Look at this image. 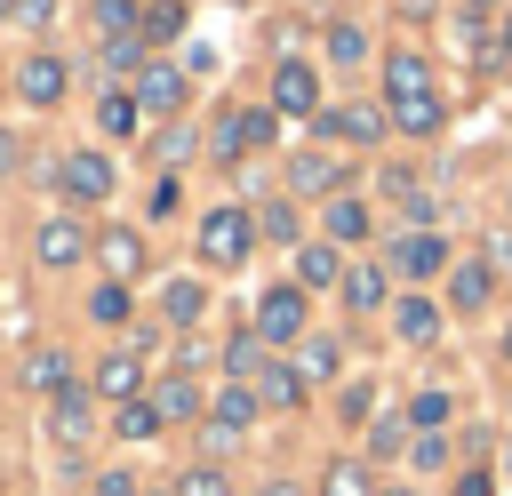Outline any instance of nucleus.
<instances>
[{
    "mask_svg": "<svg viewBox=\"0 0 512 496\" xmlns=\"http://www.w3.org/2000/svg\"><path fill=\"white\" fill-rule=\"evenodd\" d=\"M392 328H400V344H432L440 336V304L432 296H400L392 304Z\"/></svg>",
    "mask_w": 512,
    "mask_h": 496,
    "instance_id": "9d476101",
    "label": "nucleus"
},
{
    "mask_svg": "<svg viewBox=\"0 0 512 496\" xmlns=\"http://www.w3.org/2000/svg\"><path fill=\"white\" fill-rule=\"evenodd\" d=\"M88 408H96V392H88V384L56 392V440H80V432H88Z\"/></svg>",
    "mask_w": 512,
    "mask_h": 496,
    "instance_id": "2eb2a0df",
    "label": "nucleus"
},
{
    "mask_svg": "<svg viewBox=\"0 0 512 496\" xmlns=\"http://www.w3.org/2000/svg\"><path fill=\"white\" fill-rule=\"evenodd\" d=\"M256 224H264V240H296V216H288V200H272Z\"/></svg>",
    "mask_w": 512,
    "mask_h": 496,
    "instance_id": "72a5a7b5",
    "label": "nucleus"
},
{
    "mask_svg": "<svg viewBox=\"0 0 512 496\" xmlns=\"http://www.w3.org/2000/svg\"><path fill=\"white\" fill-rule=\"evenodd\" d=\"M96 24H104L112 40H128V0H96Z\"/></svg>",
    "mask_w": 512,
    "mask_h": 496,
    "instance_id": "4c0bfd02",
    "label": "nucleus"
},
{
    "mask_svg": "<svg viewBox=\"0 0 512 496\" xmlns=\"http://www.w3.org/2000/svg\"><path fill=\"white\" fill-rule=\"evenodd\" d=\"M136 96H144V104H160V112H168V104H176V96H184V80H176V72H168V64H144V72H136Z\"/></svg>",
    "mask_w": 512,
    "mask_h": 496,
    "instance_id": "dca6fc26",
    "label": "nucleus"
},
{
    "mask_svg": "<svg viewBox=\"0 0 512 496\" xmlns=\"http://www.w3.org/2000/svg\"><path fill=\"white\" fill-rule=\"evenodd\" d=\"M456 496H488V472H464V480H456Z\"/></svg>",
    "mask_w": 512,
    "mask_h": 496,
    "instance_id": "c03bdc74",
    "label": "nucleus"
},
{
    "mask_svg": "<svg viewBox=\"0 0 512 496\" xmlns=\"http://www.w3.org/2000/svg\"><path fill=\"white\" fill-rule=\"evenodd\" d=\"M96 400H120V408H128V400H136V360H104V368H96Z\"/></svg>",
    "mask_w": 512,
    "mask_h": 496,
    "instance_id": "aec40b11",
    "label": "nucleus"
},
{
    "mask_svg": "<svg viewBox=\"0 0 512 496\" xmlns=\"http://www.w3.org/2000/svg\"><path fill=\"white\" fill-rule=\"evenodd\" d=\"M224 368H232V376H248V368H256V336H240V344L224 352Z\"/></svg>",
    "mask_w": 512,
    "mask_h": 496,
    "instance_id": "ea45409f",
    "label": "nucleus"
},
{
    "mask_svg": "<svg viewBox=\"0 0 512 496\" xmlns=\"http://www.w3.org/2000/svg\"><path fill=\"white\" fill-rule=\"evenodd\" d=\"M272 104H280L288 120H296V112H312V104H320V80H312V64H296V56H288V64L272 72Z\"/></svg>",
    "mask_w": 512,
    "mask_h": 496,
    "instance_id": "39448f33",
    "label": "nucleus"
},
{
    "mask_svg": "<svg viewBox=\"0 0 512 496\" xmlns=\"http://www.w3.org/2000/svg\"><path fill=\"white\" fill-rule=\"evenodd\" d=\"M152 408H160V416H192L200 400H192V384H184V376H168V384L152 392Z\"/></svg>",
    "mask_w": 512,
    "mask_h": 496,
    "instance_id": "c85d7f7f",
    "label": "nucleus"
},
{
    "mask_svg": "<svg viewBox=\"0 0 512 496\" xmlns=\"http://www.w3.org/2000/svg\"><path fill=\"white\" fill-rule=\"evenodd\" d=\"M248 232H256V224H248L240 208H216V216H200V264H224V272H232V264L248 256Z\"/></svg>",
    "mask_w": 512,
    "mask_h": 496,
    "instance_id": "f257e3e1",
    "label": "nucleus"
},
{
    "mask_svg": "<svg viewBox=\"0 0 512 496\" xmlns=\"http://www.w3.org/2000/svg\"><path fill=\"white\" fill-rule=\"evenodd\" d=\"M32 248H40V264H48V272H64V264H80V256H88V232H80L72 216H48V224L32 232Z\"/></svg>",
    "mask_w": 512,
    "mask_h": 496,
    "instance_id": "20e7f679",
    "label": "nucleus"
},
{
    "mask_svg": "<svg viewBox=\"0 0 512 496\" xmlns=\"http://www.w3.org/2000/svg\"><path fill=\"white\" fill-rule=\"evenodd\" d=\"M24 376H32L40 392H72V360H64V352H32V360H24Z\"/></svg>",
    "mask_w": 512,
    "mask_h": 496,
    "instance_id": "6ab92c4d",
    "label": "nucleus"
},
{
    "mask_svg": "<svg viewBox=\"0 0 512 496\" xmlns=\"http://www.w3.org/2000/svg\"><path fill=\"white\" fill-rule=\"evenodd\" d=\"M240 144H248V112H224V120H216V136H208V152H216V160H232Z\"/></svg>",
    "mask_w": 512,
    "mask_h": 496,
    "instance_id": "a878e982",
    "label": "nucleus"
},
{
    "mask_svg": "<svg viewBox=\"0 0 512 496\" xmlns=\"http://www.w3.org/2000/svg\"><path fill=\"white\" fill-rule=\"evenodd\" d=\"M136 264H144V240H136V232H104V272H112V280H128Z\"/></svg>",
    "mask_w": 512,
    "mask_h": 496,
    "instance_id": "a211bd4d",
    "label": "nucleus"
},
{
    "mask_svg": "<svg viewBox=\"0 0 512 496\" xmlns=\"http://www.w3.org/2000/svg\"><path fill=\"white\" fill-rule=\"evenodd\" d=\"M336 176H344V168H336L328 152H288V184H296V192H336Z\"/></svg>",
    "mask_w": 512,
    "mask_h": 496,
    "instance_id": "f8f14e48",
    "label": "nucleus"
},
{
    "mask_svg": "<svg viewBox=\"0 0 512 496\" xmlns=\"http://www.w3.org/2000/svg\"><path fill=\"white\" fill-rule=\"evenodd\" d=\"M160 304H168L160 320H176V328H192V320L208 312V296H200V280H160Z\"/></svg>",
    "mask_w": 512,
    "mask_h": 496,
    "instance_id": "4468645a",
    "label": "nucleus"
},
{
    "mask_svg": "<svg viewBox=\"0 0 512 496\" xmlns=\"http://www.w3.org/2000/svg\"><path fill=\"white\" fill-rule=\"evenodd\" d=\"M328 56H336V64H360V56H368V32H360V24H328Z\"/></svg>",
    "mask_w": 512,
    "mask_h": 496,
    "instance_id": "393cba45",
    "label": "nucleus"
},
{
    "mask_svg": "<svg viewBox=\"0 0 512 496\" xmlns=\"http://www.w3.org/2000/svg\"><path fill=\"white\" fill-rule=\"evenodd\" d=\"M16 16H24V24H48V16H56V0H16Z\"/></svg>",
    "mask_w": 512,
    "mask_h": 496,
    "instance_id": "79ce46f5",
    "label": "nucleus"
},
{
    "mask_svg": "<svg viewBox=\"0 0 512 496\" xmlns=\"http://www.w3.org/2000/svg\"><path fill=\"white\" fill-rule=\"evenodd\" d=\"M328 232L336 240H368V208L360 200H328Z\"/></svg>",
    "mask_w": 512,
    "mask_h": 496,
    "instance_id": "5701e85b",
    "label": "nucleus"
},
{
    "mask_svg": "<svg viewBox=\"0 0 512 496\" xmlns=\"http://www.w3.org/2000/svg\"><path fill=\"white\" fill-rule=\"evenodd\" d=\"M320 128L344 136V144H376V136H384V112H368V104H336V112H320Z\"/></svg>",
    "mask_w": 512,
    "mask_h": 496,
    "instance_id": "1a4fd4ad",
    "label": "nucleus"
},
{
    "mask_svg": "<svg viewBox=\"0 0 512 496\" xmlns=\"http://www.w3.org/2000/svg\"><path fill=\"white\" fill-rule=\"evenodd\" d=\"M320 496H376V480H368V464H328Z\"/></svg>",
    "mask_w": 512,
    "mask_h": 496,
    "instance_id": "412c9836",
    "label": "nucleus"
},
{
    "mask_svg": "<svg viewBox=\"0 0 512 496\" xmlns=\"http://www.w3.org/2000/svg\"><path fill=\"white\" fill-rule=\"evenodd\" d=\"M384 96H392V104H408V96H432V72H424V56H384Z\"/></svg>",
    "mask_w": 512,
    "mask_h": 496,
    "instance_id": "9b49d317",
    "label": "nucleus"
},
{
    "mask_svg": "<svg viewBox=\"0 0 512 496\" xmlns=\"http://www.w3.org/2000/svg\"><path fill=\"white\" fill-rule=\"evenodd\" d=\"M472 8H488V0H472Z\"/></svg>",
    "mask_w": 512,
    "mask_h": 496,
    "instance_id": "8fccbe9b",
    "label": "nucleus"
},
{
    "mask_svg": "<svg viewBox=\"0 0 512 496\" xmlns=\"http://www.w3.org/2000/svg\"><path fill=\"white\" fill-rule=\"evenodd\" d=\"M96 496H136V480H128V472H104V480H96Z\"/></svg>",
    "mask_w": 512,
    "mask_h": 496,
    "instance_id": "37998d69",
    "label": "nucleus"
},
{
    "mask_svg": "<svg viewBox=\"0 0 512 496\" xmlns=\"http://www.w3.org/2000/svg\"><path fill=\"white\" fill-rule=\"evenodd\" d=\"M488 280H496L488 264H464V272H456V304H488Z\"/></svg>",
    "mask_w": 512,
    "mask_h": 496,
    "instance_id": "7c9ffc66",
    "label": "nucleus"
},
{
    "mask_svg": "<svg viewBox=\"0 0 512 496\" xmlns=\"http://www.w3.org/2000/svg\"><path fill=\"white\" fill-rule=\"evenodd\" d=\"M64 192L72 200H112V160L104 152H72L64 160Z\"/></svg>",
    "mask_w": 512,
    "mask_h": 496,
    "instance_id": "423d86ee",
    "label": "nucleus"
},
{
    "mask_svg": "<svg viewBox=\"0 0 512 496\" xmlns=\"http://www.w3.org/2000/svg\"><path fill=\"white\" fill-rule=\"evenodd\" d=\"M256 496H296V488H288V480H272V488H256Z\"/></svg>",
    "mask_w": 512,
    "mask_h": 496,
    "instance_id": "a18cd8bd",
    "label": "nucleus"
},
{
    "mask_svg": "<svg viewBox=\"0 0 512 496\" xmlns=\"http://www.w3.org/2000/svg\"><path fill=\"white\" fill-rule=\"evenodd\" d=\"M96 120H104V136H136V128H144V120H136V96H104Z\"/></svg>",
    "mask_w": 512,
    "mask_h": 496,
    "instance_id": "4be33fe9",
    "label": "nucleus"
},
{
    "mask_svg": "<svg viewBox=\"0 0 512 496\" xmlns=\"http://www.w3.org/2000/svg\"><path fill=\"white\" fill-rule=\"evenodd\" d=\"M0 16H16V0H0Z\"/></svg>",
    "mask_w": 512,
    "mask_h": 496,
    "instance_id": "49530a36",
    "label": "nucleus"
},
{
    "mask_svg": "<svg viewBox=\"0 0 512 496\" xmlns=\"http://www.w3.org/2000/svg\"><path fill=\"white\" fill-rule=\"evenodd\" d=\"M88 312H96L104 328H120V320H128V288H120V280H104V288L88 296Z\"/></svg>",
    "mask_w": 512,
    "mask_h": 496,
    "instance_id": "bb28decb",
    "label": "nucleus"
},
{
    "mask_svg": "<svg viewBox=\"0 0 512 496\" xmlns=\"http://www.w3.org/2000/svg\"><path fill=\"white\" fill-rule=\"evenodd\" d=\"M176 32H184V8H176V0H160V8L144 16V40H176Z\"/></svg>",
    "mask_w": 512,
    "mask_h": 496,
    "instance_id": "c756f323",
    "label": "nucleus"
},
{
    "mask_svg": "<svg viewBox=\"0 0 512 496\" xmlns=\"http://www.w3.org/2000/svg\"><path fill=\"white\" fill-rule=\"evenodd\" d=\"M248 424H256V392H248V384H224V392H216V408H208V448L240 440Z\"/></svg>",
    "mask_w": 512,
    "mask_h": 496,
    "instance_id": "7ed1b4c3",
    "label": "nucleus"
},
{
    "mask_svg": "<svg viewBox=\"0 0 512 496\" xmlns=\"http://www.w3.org/2000/svg\"><path fill=\"white\" fill-rule=\"evenodd\" d=\"M152 432H160V408L152 400H128L120 408V440H152Z\"/></svg>",
    "mask_w": 512,
    "mask_h": 496,
    "instance_id": "cd10ccee",
    "label": "nucleus"
},
{
    "mask_svg": "<svg viewBox=\"0 0 512 496\" xmlns=\"http://www.w3.org/2000/svg\"><path fill=\"white\" fill-rule=\"evenodd\" d=\"M176 496H224V472H208V464H200V472H184V480H176Z\"/></svg>",
    "mask_w": 512,
    "mask_h": 496,
    "instance_id": "e433bc0d",
    "label": "nucleus"
},
{
    "mask_svg": "<svg viewBox=\"0 0 512 496\" xmlns=\"http://www.w3.org/2000/svg\"><path fill=\"white\" fill-rule=\"evenodd\" d=\"M504 48H512V24H504Z\"/></svg>",
    "mask_w": 512,
    "mask_h": 496,
    "instance_id": "09e8293b",
    "label": "nucleus"
},
{
    "mask_svg": "<svg viewBox=\"0 0 512 496\" xmlns=\"http://www.w3.org/2000/svg\"><path fill=\"white\" fill-rule=\"evenodd\" d=\"M256 400H296V368H264V384H256Z\"/></svg>",
    "mask_w": 512,
    "mask_h": 496,
    "instance_id": "f704fd0d",
    "label": "nucleus"
},
{
    "mask_svg": "<svg viewBox=\"0 0 512 496\" xmlns=\"http://www.w3.org/2000/svg\"><path fill=\"white\" fill-rule=\"evenodd\" d=\"M392 264H400L408 280H432V272L448 264V240H440V232H408V240H392Z\"/></svg>",
    "mask_w": 512,
    "mask_h": 496,
    "instance_id": "0eeeda50",
    "label": "nucleus"
},
{
    "mask_svg": "<svg viewBox=\"0 0 512 496\" xmlns=\"http://www.w3.org/2000/svg\"><path fill=\"white\" fill-rule=\"evenodd\" d=\"M344 304L352 312H376L384 304V264H344Z\"/></svg>",
    "mask_w": 512,
    "mask_h": 496,
    "instance_id": "ddd939ff",
    "label": "nucleus"
},
{
    "mask_svg": "<svg viewBox=\"0 0 512 496\" xmlns=\"http://www.w3.org/2000/svg\"><path fill=\"white\" fill-rule=\"evenodd\" d=\"M408 432H416V424H408V416H384V424H376V440H368V448H376V456H400V448H408Z\"/></svg>",
    "mask_w": 512,
    "mask_h": 496,
    "instance_id": "2f4dec72",
    "label": "nucleus"
},
{
    "mask_svg": "<svg viewBox=\"0 0 512 496\" xmlns=\"http://www.w3.org/2000/svg\"><path fill=\"white\" fill-rule=\"evenodd\" d=\"M136 64H144V40H112L104 48V72H136Z\"/></svg>",
    "mask_w": 512,
    "mask_h": 496,
    "instance_id": "473e14b6",
    "label": "nucleus"
},
{
    "mask_svg": "<svg viewBox=\"0 0 512 496\" xmlns=\"http://www.w3.org/2000/svg\"><path fill=\"white\" fill-rule=\"evenodd\" d=\"M16 160H24V144H16V128H0V176H16Z\"/></svg>",
    "mask_w": 512,
    "mask_h": 496,
    "instance_id": "a19ab883",
    "label": "nucleus"
},
{
    "mask_svg": "<svg viewBox=\"0 0 512 496\" xmlns=\"http://www.w3.org/2000/svg\"><path fill=\"white\" fill-rule=\"evenodd\" d=\"M144 208H152V216H176V184H168V176H160V184H152V192H144Z\"/></svg>",
    "mask_w": 512,
    "mask_h": 496,
    "instance_id": "58836bf2",
    "label": "nucleus"
},
{
    "mask_svg": "<svg viewBox=\"0 0 512 496\" xmlns=\"http://www.w3.org/2000/svg\"><path fill=\"white\" fill-rule=\"evenodd\" d=\"M16 96H24V104H56V96H64V64H56V56H24V64H16Z\"/></svg>",
    "mask_w": 512,
    "mask_h": 496,
    "instance_id": "6e6552de",
    "label": "nucleus"
},
{
    "mask_svg": "<svg viewBox=\"0 0 512 496\" xmlns=\"http://www.w3.org/2000/svg\"><path fill=\"white\" fill-rule=\"evenodd\" d=\"M296 280H304V288H320V280H344L336 248H304V256H296Z\"/></svg>",
    "mask_w": 512,
    "mask_h": 496,
    "instance_id": "b1692460",
    "label": "nucleus"
},
{
    "mask_svg": "<svg viewBox=\"0 0 512 496\" xmlns=\"http://www.w3.org/2000/svg\"><path fill=\"white\" fill-rule=\"evenodd\" d=\"M304 328V288H264V304H256V344H288Z\"/></svg>",
    "mask_w": 512,
    "mask_h": 496,
    "instance_id": "f03ea898",
    "label": "nucleus"
},
{
    "mask_svg": "<svg viewBox=\"0 0 512 496\" xmlns=\"http://www.w3.org/2000/svg\"><path fill=\"white\" fill-rule=\"evenodd\" d=\"M384 496H408V488H384Z\"/></svg>",
    "mask_w": 512,
    "mask_h": 496,
    "instance_id": "de8ad7c7",
    "label": "nucleus"
},
{
    "mask_svg": "<svg viewBox=\"0 0 512 496\" xmlns=\"http://www.w3.org/2000/svg\"><path fill=\"white\" fill-rule=\"evenodd\" d=\"M408 424H448V392H416V408H408Z\"/></svg>",
    "mask_w": 512,
    "mask_h": 496,
    "instance_id": "c9c22d12",
    "label": "nucleus"
},
{
    "mask_svg": "<svg viewBox=\"0 0 512 496\" xmlns=\"http://www.w3.org/2000/svg\"><path fill=\"white\" fill-rule=\"evenodd\" d=\"M392 120L408 136H440V96H408V104H392Z\"/></svg>",
    "mask_w": 512,
    "mask_h": 496,
    "instance_id": "f3484780",
    "label": "nucleus"
}]
</instances>
